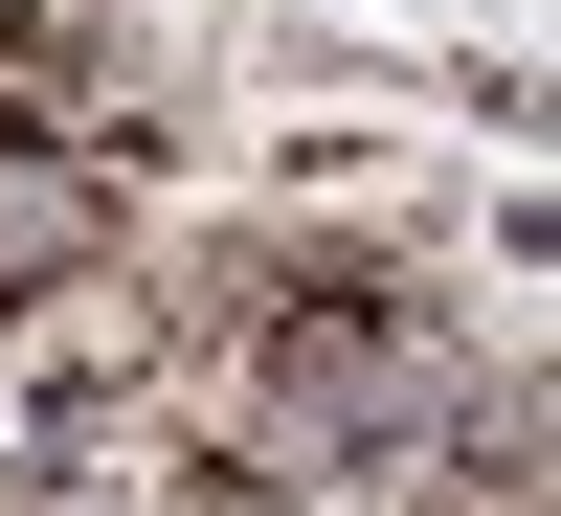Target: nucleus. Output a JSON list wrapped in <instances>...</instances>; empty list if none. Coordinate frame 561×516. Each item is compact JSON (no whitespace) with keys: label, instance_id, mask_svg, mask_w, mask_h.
Segmentation results:
<instances>
[{"label":"nucleus","instance_id":"obj_1","mask_svg":"<svg viewBox=\"0 0 561 516\" xmlns=\"http://www.w3.org/2000/svg\"><path fill=\"white\" fill-rule=\"evenodd\" d=\"M90 248H113V180H90L68 135H0V314H23V293H68Z\"/></svg>","mask_w":561,"mask_h":516}]
</instances>
